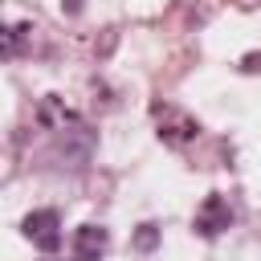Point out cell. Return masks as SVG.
Returning a JSON list of instances; mask_svg holds the SVG:
<instances>
[{
	"label": "cell",
	"mask_w": 261,
	"mask_h": 261,
	"mask_svg": "<svg viewBox=\"0 0 261 261\" xmlns=\"http://www.w3.org/2000/svg\"><path fill=\"white\" fill-rule=\"evenodd\" d=\"M155 110V118H159V139L163 143H171V147H179V143H188V139H196L200 135V122L192 118V114H184V110H175V106H151Z\"/></svg>",
	"instance_id": "1"
},
{
	"label": "cell",
	"mask_w": 261,
	"mask_h": 261,
	"mask_svg": "<svg viewBox=\"0 0 261 261\" xmlns=\"http://www.w3.org/2000/svg\"><path fill=\"white\" fill-rule=\"evenodd\" d=\"M24 237H29L33 245H41L45 253H53V249L61 245V216H57L53 208L29 212V216H24Z\"/></svg>",
	"instance_id": "2"
},
{
	"label": "cell",
	"mask_w": 261,
	"mask_h": 261,
	"mask_svg": "<svg viewBox=\"0 0 261 261\" xmlns=\"http://www.w3.org/2000/svg\"><path fill=\"white\" fill-rule=\"evenodd\" d=\"M228 224H232V208H228V200H224L220 192L204 196V204L196 208V232H200V237H216V232H224Z\"/></svg>",
	"instance_id": "3"
},
{
	"label": "cell",
	"mask_w": 261,
	"mask_h": 261,
	"mask_svg": "<svg viewBox=\"0 0 261 261\" xmlns=\"http://www.w3.org/2000/svg\"><path fill=\"white\" fill-rule=\"evenodd\" d=\"M106 249V228L98 224H82L73 232V261H98Z\"/></svg>",
	"instance_id": "4"
},
{
	"label": "cell",
	"mask_w": 261,
	"mask_h": 261,
	"mask_svg": "<svg viewBox=\"0 0 261 261\" xmlns=\"http://www.w3.org/2000/svg\"><path fill=\"white\" fill-rule=\"evenodd\" d=\"M135 245H139L143 253H147V249H155V245H159V228H155V224H139V232H135Z\"/></svg>",
	"instance_id": "5"
},
{
	"label": "cell",
	"mask_w": 261,
	"mask_h": 261,
	"mask_svg": "<svg viewBox=\"0 0 261 261\" xmlns=\"http://www.w3.org/2000/svg\"><path fill=\"white\" fill-rule=\"evenodd\" d=\"M61 4H65L69 12H77V8H82V0H61Z\"/></svg>",
	"instance_id": "6"
}]
</instances>
